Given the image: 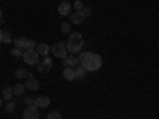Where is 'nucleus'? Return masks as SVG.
<instances>
[{"mask_svg":"<svg viewBox=\"0 0 159 119\" xmlns=\"http://www.w3.org/2000/svg\"><path fill=\"white\" fill-rule=\"evenodd\" d=\"M78 59H80V65L84 67L88 72H96L102 67V57L96 52H81Z\"/></svg>","mask_w":159,"mask_h":119,"instance_id":"1","label":"nucleus"},{"mask_svg":"<svg viewBox=\"0 0 159 119\" xmlns=\"http://www.w3.org/2000/svg\"><path fill=\"white\" fill-rule=\"evenodd\" d=\"M83 37L80 32H73L70 33L69 40H67V51L70 52V54H78L80 51H81L83 48Z\"/></svg>","mask_w":159,"mask_h":119,"instance_id":"2","label":"nucleus"},{"mask_svg":"<svg viewBox=\"0 0 159 119\" xmlns=\"http://www.w3.org/2000/svg\"><path fill=\"white\" fill-rule=\"evenodd\" d=\"M51 54L59 57V59H65V57H67V43L59 42L56 45H52L51 46Z\"/></svg>","mask_w":159,"mask_h":119,"instance_id":"3","label":"nucleus"},{"mask_svg":"<svg viewBox=\"0 0 159 119\" xmlns=\"http://www.w3.org/2000/svg\"><path fill=\"white\" fill-rule=\"evenodd\" d=\"M38 52L37 49H25L24 51V54H22V59L25 64H29V65H37L40 60H38Z\"/></svg>","mask_w":159,"mask_h":119,"instance_id":"4","label":"nucleus"},{"mask_svg":"<svg viewBox=\"0 0 159 119\" xmlns=\"http://www.w3.org/2000/svg\"><path fill=\"white\" fill-rule=\"evenodd\" d=\"M37 68H38L40 73H48V72L52 68V59L48 57V56H45L42 60L37 64Z\"/></svg>","mask_w":159,"mask_h":119,"instance_id":"5","label":"nucleus"},{"mask_svg":"<svg viewBox=\"0 0 159 119\" xmlns=\"http://www.w3.org/2000/svg\"><path fill=\"white\" fill-rule=\"evenodd\" d=\"M22 117L24 119H38L40 117V111L37 107H27L22 113Z\"/></svg>","mask_w":159,"mask_h":119,"instance_id":"6","label":"nucleus"},{"mask_svg":"<svg viewBox=\"0 0 159 119\" xmlns=\"http://www.w3.org/2000/svg\"><path fill=\"white\" fill-rule=\"evenodd\" d=\"M29 43H30V40L24 38V37H19V38L15 40V48H19V49L25 51V49H29Z\"/></svg>","mask_w":159,"mask_h":119,"instance_id":"7","label":"nucleus"},{"mask_svg":"<svg viewBox=\"0 0 159 119\" xmlns=\"http://www.w3.org/2000/svg\"><path fill=\"white\" fill-rule=\"evenodd\" d=\"M86 18H84V15H83V11H73V13H70V22H73V24H81L83 21H84Z\"/></svg>","mask_w":159,"mask_h":119,"instance_id":"8","label":"nucleus"},{"mask_svg":"<svg viewBox=\"0 0 159 119\" xmlns=\"http://www.w3.org/2000/svg\"><path fill=\"white\" fill-rule=\"evenodd\" d=\"M64 67H75V65H80V59L75 56V54H72V56H67L64 60Z\"/></svg>","mask_w":159,"mask_h":119,"instance_id":"9","label":"nucleus"},{"mask_svg":"<svg viewBox=\"0 0 159 119\" xmlns=\"http://www.w3.org/2000/svg\"><path fill=\"white\" fill-rule=\"evenodd\" d=\"M25 79H27V81H25V84H24V86H25V89H29V90H37V89H38L40 83L37 81V79H35L32 75H30L29 78H25Z\"/></svg>","mask_w":159,"mask_h":119,"instance_id":"10","label":"nucleus"},{"mask_svg":"<svg viewBox=\"0 0 159 119\" xmlns=\"http://www.w3.org/2000/svg\"><path fill=\"white\" fill-rule=\"evenodd\" d=\"M49 107V97H46V95H40V97H37V108L40 110V108H48Z\"/></svg>","mask_w":159,"mask_h":119,"instance_id":"11","label":"nucleus"},{"mask_svg":"<svg viewBox=\"0 0 159 119\" xmlns=\"http://www.w3.org/2000/svg\"><path fill=\"white\" fill-rule=\"evenodd\" d=\"M37 52L40 56H48L49 52H51V46H48L46 43H40V45H37Z\"/></svg>","mask_w":159,"mask_h":119,"instance_id":"12","label":"nucleus"},{"mask_svg":"<svg viewBox=\"0 0 159 119\" xmlns=\"http://www.w3.org/2000/svg\"><path fill=\"white\" fill-rule=\"evenodd\" d=\"M70 8H72V5L69 3V2H61V5H59V15H62V16H67V15H70Z\"/></svg>","mask_w":159,"mask_h":119,"instance_id":"13","label":"nucleus"},{"mask_svg":"<svg viewBox=\"0 0 159 119\" xmlns=\"http://www.w3.org/2000/svg\"><path fill=\"white\" fill-rule=\"evenodd\" d=\"M64 78L67 79V81H73V79H76L75 68H73V67H65V70H64Z\"/></svg>","mask_w":159,"mask_h":119,"instance_id":"14","label":"nucleus"},{"mask_svg":"<svg viewBox=\"0 0 159 119\" xmlns=\"http://www.w3.org/2000/svg\"><path fill=\"white\" fill-rule=\"evenodd\" d=\"M2 95H3V100H7V102H11V99L15 97V94H13V89H11V87H3Z\"/></svg>","mask_w":159,"mask_h":119,"instance_id":"15","label":"nucleus"},{"mask_svg":"<svg viewBox=\"0 0 159 119\" xmlns=\"http://www.w3.org/2000/svg\"><path fill=\"white\" fill-rule=\"evenodd\" d=\"M86 73H88V70H86L84 67H81V65H78V67L75 68V75H76V79H83V78L86 76Z\"/></svg>","mask_w":159,"mask_h":119,"instance_id":"16","label":"nucleus"},{"mask_svg":"<svg viewBox=\"0 0 159 119\" xmlns=\"http://www.w3.org/2000/svg\"><path fill=\"white\" fill-rule=\"evenodd\" d=\"M24 90H25V86L24 84H16L15 87H13V94H15L16 97H19V95L24 94Z\"/></svg>","mask_w":159,"mask_h":119,"instance_id":"17","label":"nucleus"},{"mask_svg":"<svg viewBox=\"0 0 159 119\" xmlns=\"http://www.w3.org/2000/svg\"><path fill=\"white\" fill-rule=\"evenodd\" d=\"M15 75H16V78H29L30 76V73H29L27 68H18L15 72Z\"/></svg>","mask_w":159,"mask_h":119,"instance_id":"18","label":"nucleus"},{"mask_svg":"<svg viewBox=\"0 0 159 119\" xmlns=\"http://www.w3.org/2000/svg\"><path fill=\"white\" fill-rule=\"evenodd\" d=\"M24 103L27 105V107H37V97H25Z\"/></svg>","mask_w":159,"mask_h":119,"instance_id":"19","label":"nucleus"},{"mask_svg":"<svg viewBox=\"0 0 159 119\" xmlns=\"http://www.w3.org/2000/svg\"><path fill=\"white\" fill-rule=\"evenodd\" d=\"M61 32L62 33H70V24L69 22H62L61 24Z\"/></svg>","mask_w":159,"mask_h":119,"instance_id":"20","label":"nucleus"},{"mask_svg":"<svg viewBox=\"0 0 159 119\" xmlns=\"http://www.w3.org/2000/svg\"><path fill=\"white\" fill-rule=\"evenodd\" d=\"M15 110H16V103L8 102V103H7V107H5V111H7V113H13Z\"/></svg>","mask_w":159,"mask_h":119,"instance_id":"21","label":"nucleus"},{"mask_svg":"<svg viewBox=\"0 0 159 119\" xmlns=\"http://www.w3.org/2000/svg\"><path fill=\"white\" fill-rule=\"evenodd\" d=\"M11 54L15 56V57H22L24 51H22V49H19V48H13V49H11Z\"/></svg>","mask_w":159,"mask_h":119,"instance_id":"22","label":"nucleus"},{"mask_svg":"<svg viewBox=\"0 0 159 119\" xmlns=\"http://www.w3.org/2000/svg\"><path fill=\"white\" fill-rule=\"evenodd\" d=\"M48 119H62V116H61L59 111H51V113L48 114Z\"/></svg>","mask_w":159,"mask_h":119,"instance_id":"23","label":"nucleus"},{"mask_svg":"<svg viewBox=\"0 0 159 119\" xmlns=\"http://www.w3.org/2000/svg\"><path fill=\"white\" fill-rule=\"evenodd\" d=\"M2 40L5 43H10L11 42V35H10V32H3V37H2Z\"/></svg>","mask_w":159,"mask_h":119,"instance_id":"24","label":"nucleus"},{"mask_svg":"<svg viewBox=\"0 0 159 119\" xmlns=\"http://www.w3.org/2000/svg\"><path fill=\"white\" fill-rule=\"evenodd\" d=\"M75 8H76L78 11H81V10L84 8V5H83V2H81V0H76V2H75Z\"/></svg>","mask_w":159,"mask_h":119,"instance_id":"25","label":"nucleus"},{"mask_svg":"<svg viewBox=\"0 0 159 119\" xmlns=\"http://www.w3.org/2000/svg\"><path fill=\"white\" fill-rule=\"evenodd\" d=\"M81 11H83V15H84V18H89V16H91V13H92L89 7H84V8H83Z\"/></svg>","mask_w":159,"mask_h":119,"instance_id":"26","label":"nucleus"},{"mask_svg":"<svg viewBox=\"0 0 159 119\" xmlns=\"http://www.w3.org/2000/svg\"><path fill=\"white\" fill-rule=\"evenodd\" d=\"M2 37H3V32H2V30H0V42H2Z\"/></svg>","mask_w":159,"mask_h":119,"instance_id":"27","label":"nucleus"},{"mask_svg":"<svg viewBox=\"0 0 159 119\" xmlns=\"http://www.w3.org/2000/svg\"><path fill=\"white\" fill-rule=\"evenodd\" d=\"M0 19H2V8H0Z\"/></svg>","mask_w":159,"mask_h":119,"instance_id":"28","label":"nucleus"},{"mask_svg":"<svg viewBox=\"0 0 159 119\" xmlns=\"http://www.w3.org/2000/svg\"><path fill=\"white\" fill-rule=\"evenodd\" d=\"M2 24H3V21H2V19H0V25H2Z\"/></svg>","mask_w":159,"mask_h":119,"instance_id":"29","label":"nucleus"},{"mask_svg":"<svg viewBox=\"0 0 159 119\" xmlns=\"http://www.w3.org/2000/svg\"><path fill=\"white\" fill-rule=\"evenodd\" d=\"M0 107H2V99H0Z\"/></svg>","mask_w":159,"mask_h":119,"instance_id":"30","label":"nucleus"}]
</instances>
